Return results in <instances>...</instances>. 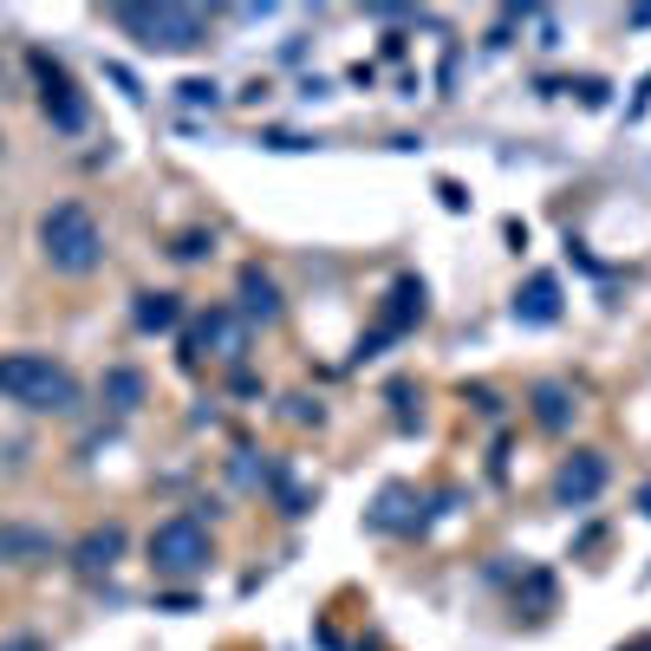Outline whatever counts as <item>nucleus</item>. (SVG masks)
<instances>
[{
  "mask_svg": "<svg viewBox=\"0 0 651 651\" xmlns=\"http://www.w3.org/2000/svg\"><path fill=\"white\" fill-rule=\"evenodd\" d=\"M0 398L26 404V411H73L78 404V378L46 352H7L0 359Z\"/></svg>",
  "mask_w": 651,
  "mask_h": 651,
  "instance_id": "1",
  "label": "nucleus"
},
{
  "mask_svg": "<svg viewBox=\"0 0 651 651\" xmlns=\"http://www.w3.org/2000/svg\"><path fill=\"white\" fill-rule=\"evenodd\" d=\"M534 417H541L547 431H561V424H567V391H561V384H541V391H534Z\"/></svg>",
  "mask_w": 651,
  "mask_h": 651,
  "instance_id": "11",
  "label": "nucleus"
},
{
  "mask_svg": "<svg viewBox=\"0 0 651 651\" xmlns=\"http://www.w3.org/2000/svg\"><path fill=\"white\" fill-rule=\"evenodd\" d=\"M241 293H248V313H261V319H274V313H281V293H274V281H268L261 268H248V274H241Z\"/></svg>",
  "mask_w": 651,
  "mask_h": 651,
  "instance_id": "10",
  "label": "nucleus"
},
{
  "mask_svg": "<svg viewBox=\"0 0 651 651\" xmlns=\"http://www.w3.org/2000/svg\"><path fill=\"white\" fill-rule=\"evenodd\" d=\"M118 554H124V528H118V521H111V528H98V534H85V541H78V567H85V574H98V567H111V561H118Z\"/></svg>",
  "mask_w": 651,
  "mask_h": 651,
  "instance_id": "7",
  "label": "nucleus"
},
{
  "mask_svg": "<svg viewBox=\"0 0 651 651\" xmlns=\"http://www.w3.org/2000/svg\"><path fill=\"white\" fill-rule=\"evenodd\" d=\"M111 20L150 53H189L209 40V13H196V7H118Z\"/></svg>",
  "mask_w": 651,
  "mask_h": 651,
  "instance_id": "3",
  "label": "nucleus"
},
{
  "mask_svg": "<svg viewBox=\"0 0 651 651\" xmlns=\"http://www.w3.org/2000/svg\"><path fill=\"white\" fill-rule=\"evenodd\" d=\"M138 326H176V300L170 293H144L138 300Z\"/></svg>",
  "mask_w": 651,
  "mask_h": 651,
  "instance_id": "12",
  "label": "nucleus"
},
{
  "mask_svg": "<svg viewBox=\"0 0 651 651\" xmlns=\"http://www.w3.org/2000/svg\"><path fill=\"white\" fill-rule=\"evenodd\" d=\"M599 489H606V456H599V449H579L574 463H561V476H554V496L574 502V508L593 502Z\"/></svg>",
  "mask_w": 651,
  "mask_h": 651,
  "instance_id": "5",
  "label": "nucleus"
},
{
  "mask_svg": "<svg viewBox=\"0 0 651 651\" xmlns=\"http://www.w3.org/2000/svg\"><path fill=\"white\" fill-rule=\"evenodd\" d=\"M33 66H40V85H46V111L59 118V131H78V124H85V105H78L73 78L59 73L53 59H33Z\"/></svg>",
  "mask_w": 651,
  "mask_h": 651,
  "instance_id": "6",
  "label": "nucleus"
},
{
  "mask_svg": "<svg viewBox=\"0 0 651 651\" xmlns=\"http://www.w3.org/2000/svg\"><path fill=\"white\" fill-rule=\"evenodd\" d=\"M7 651H40V645H33V639H20V645H7Z\"/></svg>",
  "mask_w": 651,
  "mask_h": 651,
  "instance_id": "15",
  "label": "nucleus"
},
{
  "mask_svg": "<svg viewBox=\"0 0 651 651\" xmlns=\"http://www.w3.org/2000/svg\"><path fill=\"white\" fill-rule=\"evenodd\" d=\"M203 346H216L221 359H235V352H241V319H235V313H209V319H203Z\"/></svg>",
  "mask_w": 651,
  "mask_h": 651,
  "instance_id": "9",
  "label": "nucleus"
},
{
  "mask_svg": "<svg viewBox=\"0 0 651 651\" xmlns=\"http://www.w3.org/2000/svg\"><path fill=\"white\" fill-rule=\"evenodd\" d=\"M183 98H189V105H203V98L216 105V85H203V78H189V85H183Z\"/></svg>",
  "mask_w": 651,
  "mask_h": 651,
  "instance_id": "14",
  "label": "nucleus"
},
{
  "mask_svg": "<svg viewBox=\"0 0 651 651\" xmlns=\"http://www.w3.org/2000/svg\"><path fill=\"white\" fill-rule=\"evenodd\" d=\"M514 313H521V319H534V326H547V319L561 313V287H554L547 274H534V281H528V293L514 300Z\"/></svg>",
  "mask_w": 651,
  "mask_h": 651,
  "instance_id": "8",
  "label": "nucleus"
},
{
  "mask_svg": "<svg viewBox=\"0 0 651 651\" xmlns=\"http://www.w3.org/2000/svg\"><path fill=\"white\" fill-rule=\"evenodd\" d=\"M150 567L163 579H189L209 567V528L196 514H170L156 534H150Z\"/></svg>",
  "mask_w": 651,
  "mask_h": 651,
  "instance_id": "4",
  "label": "nucleus"
},
{
  "mask_svg": "<svg viewBox=\"0 0 651 651\" xmlns=\"http://www.w3.org/2000/svg\"><path fill=\"white\" fill-rule=\"evenodd\" d=\"M645 508H651V489H645Z\"/></svg>",
  "mask_w": 651,
  "mask_h": 651,
  "instance_id": "16",
  "label": "nucleus"
},
{
  "mask_svg": "<svg viewBox=\"0 0 651 651\" xmlns=\"http://www.w3.org/2000/svg\"><path fill=\"white\" fill-rule=\"evenodd\" d=\"M111 398L131 411V404H138V378H131V371H111Z\"/></svg>",
  "mask_w": 651,
  "mask_h": 651,
  "instance_id": "13",
  "label": "nucleus"
},
{
  "mask_svg": "<svg viewBox=\"0 0 651 651\" xmlns=\"http://www.w3.org/2000/svg\"><path fill=\"white\" fill-rule=\"evenodd\" d=\"M40 254H46L59 274H91V268L105 261V235H98L91 209H78V203L46 209V221H40Z\"/></svg>",
  "mask_w": 651,
  "mask_h": 651,
  "instance_id": "2",
  "label": "nucleus"
}]
</instances>
